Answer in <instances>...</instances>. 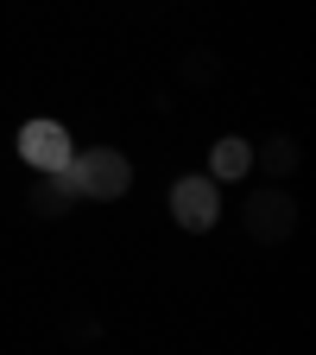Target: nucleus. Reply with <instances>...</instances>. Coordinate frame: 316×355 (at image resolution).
Returning a JSON list of instances; mask_svg holds the SVG:
<instances>
[{
	"label": "nucleus",
	"mask_w": 316,
	"mask_h": 355,
	"mask_svg": "<svg viewBox=\"0 0 316 355\" xmlns=\"http://www.w3.org/2000/svg\"><path fill=\"white\" fill-rule=\"evenodd\" d=\"M70 203H76V184H70V171H51V178H38V191L26 197V209H32L38 222H57V216H70Z\"/></svg>",
	"instance_id": "nucleus-6"
},
{
	"label": "nucleus",
	"mask_w": 316,
	"mask_h": 355,
	"mask_svg": "<svg viewBox=\"0 0 316 355\" xmlns=\"http://www.w3.org/2000/svg\"><path fill=\"white\" fill-rule=\"evenodd\" d=\"M13 146H19V159H26L38 178H51V171H64V165L76 159V146H70V127H64V121H26Z\"/></svg>",
	"instance_id": "nucleus-4"
},
{
	"label": "nucleus",
	"mask_w": 316,
	"mask_h": 355,
	"mask_svg": "<svg viewBox=\"0 0 316 355\" xmlns=\"http://www.w3.org/2000/svg\"><path fill=\"white\" fill-rule=\"evenodd\" d=\"M297 165H304V153H297V140H291V133H272L266 146H253V171H266L272 184H285Z\"/></svg>",
	"instance_id": "nucleus-7"
},
{
	"label": "nucleus",
	"mask_w": 316,
	"mask_h": 355,
	"mask_svg": "<svg viewBox=\"0 0 316 355\" xmlns=\"http://www.w3.org/2000/svg\"><path fill=\"white\" fill-rule=\"evenodd\" d=\"M241 229L253 248H285L297 235V197L285 184H259L247 203H241Z\"/></svg>",
	"instance_id": "nucleus-1"
},
{
	"label": "nucleus",
	"mask_w": 316,
	"mask_h": 355,
	"mask_svg": "<svg viewBox=\"0 0 316 355\" xmlns=\"http://www.w3.org/2000/svg\"><path fill=\"white\" fill-rule=\"evenodd\" d=\"M253 171V146L241 140V133H221V140L209 146V171L203 178H215V184H234V178H247Z\"/></svg>",
	"instance_id": "nucleus-5"
},
{
	"label": "nucleus",
	"mask_w": 316,
	"mask_h": 355,
	"mask_svg": "<svg viewBox=\"0 0 316 355\" xmlns=\"http://www.w3.org/2000/svg\"><path fill=\"white\" fill-rule=\"evenodd\" d=\"M64 171H70L76 197H89V203H114V197H127V184H133V165H127V153H114V146H89V153H76Z\"/></svg>",
	"instance_id": "nucleus-2"
},
{
	"label": "nucleus",
	"mask_w": 316,
	"mask_h": 355,
	"mask_svg": "<svg viewBox=\"0 0 316 355\" xmlns=\"http://www.w3.org/2000/svg\"><path fill=\"white\" fill-rule=\"evenodd\" d=\"M171 222H177V229H184V235H209L215 229V222H221V184H215V178H177V184H171Z\"/></svg>",
	"instance_id": "nucleus-3"
}]
</instances>
